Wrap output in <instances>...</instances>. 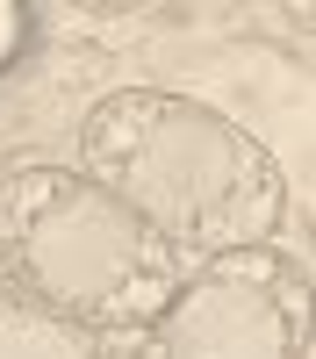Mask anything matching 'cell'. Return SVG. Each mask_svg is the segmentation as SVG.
Returning a JSON list of instances; mask_svg holds the SVG:
<instances>
[{"instance_id":"cell-2","label":"cell","mask_w":316,"mask_h":359,"mask_svg":"<svg viewBox=\"0 0 316 359\" xmlns=\"http://www.w3.org/2000/svg\"><path fill=\"white\" fill-rule=\"evenodd\" d=\"M187 259L158 245L108 187L79 165H15L0 172V280L36 302L94 323L108 338H137L180 287Z\"/></svg>"},{"instance_id":"cell-1","label":"cell","mask_w":316,"mask_h":359,"mask_svg":"<svg viewBox=\"0 0 316 359\" xmlns=\"http://www.w3.org/2000/svg\"><path fill=\"white\" fill-rule=\"evenodd\" d=\"M79 172L187 266L245 245H280L287 172L245 123L194 94L115 86L79 115Z\"/></svg>"},{"instance_id":"cell-4","label":"cell","mask_w":316,"mask_h":359,"mask_svg":"<svg viewBox=\"0 0 316 359\" xmlns=\"http://www.w3.org/2000/svg\"><path fill=\"white\" fill-rule=\"evenodd\" d=\"M0 359H130V338H108L94 323L36 302L29 287L0 280Z\"/></svg>"},{"instance_id":"cell-3","label":"cell","mask_w":316,"mask_h":359,"mask_svg":"<svg viewBox=\"0 0 316 359\" xmlns=\"http://www.w3.org/2000/svg\"><path fill=\"white\" fill-rule=\"evenodd\" d=\"M130 359H309V266L287 245L194 259Z\"/></svg>"},{"instance_id":"cell-5","label":"cell","mask_w":316,"mask_h":359,"mask_svg":"<svg viewBox=\"0 0 316 359\" xmlns=\"http://www.w3.org/2000/svg\"><path fill=\"white\" fill-rule=\"evenodd\" d=\"M29 50V8H15V0H0V72L15 65V57Z\"/></svg>"}]
</instances>
